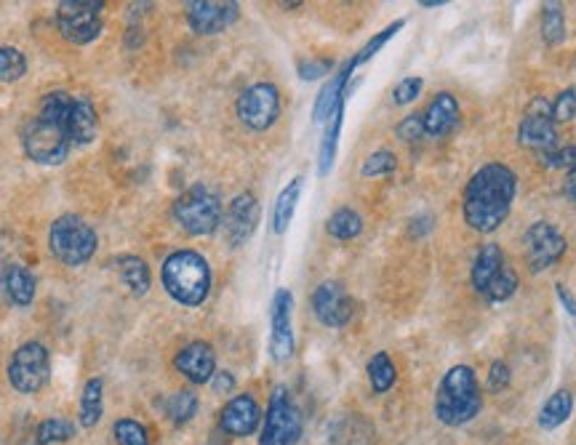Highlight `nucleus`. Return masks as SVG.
Wrapping results in <instances>:
<instances>
[{"mask_svg":"<svg viewBox=\"0 0 576 445\" xmlns=\"http://www.w3.org/2000/svg\"><path fill=\"white\" fill-rule=\"evenodd\" d=\"M395 136H398L400 142L414 144L419 142L424 136V123H422V112H411L406 118L400 120L398 126H395Z\"/></svg>","mask_w":576,"mask_h":445,"instance_id":"obj_41","label":"nucleus"},{"mask_svg":"<svg viewBox=\"0 0 576 445\" xmlns=\"http://www.w3.org/2000/svg\"><path fill=\"white\" fill-rule=\"evenodd\" d=\"M328 440L331 445H374L376 430L366 416L342 414L328 427Z\"/></svg>","mask_w":576,"mask_h":445,"instance_id":"obj_22","label":"nucleus"},{"mask_svg":"<svg viewBox=\"0 0 576 445\" xmlns=\"http://www.w3.org/2000/svg\"><path fill=\"white\" fill-rule=\"evenodd\" d=\"M104 414V382L99 376H91L86 384H83V392H80V427L83 430H91L99 424Z\"/></svg>","mask_w":576,"mask_h":445,"instance_id":"obj_28","label":"nucleus"},{"mask_svg":"<svg viewBox=\"0 0 576 445\" xmlns=\"http://www.w3.org/2000/svg\"><path fill=\"white\" fill-rule=\"evenodd\" d=\"M576 160V144H566V147H555L552 152H544L542 163L547 168H558V171H568Z\"/></svg>","mask_w":576,"mask_h":445,"instance_id":"obj_42","label":"nucleus"},{"mask_svg":"<svg viewBox=\"0 0 576 445\" xmlns=\"http://www.w3.org/2000/svg\"><path fill=\"white\" fill-rule=\"evenodd\" d=\"M262 419V406L256 403V398L243 392V395H235V398H230L222 406V411H219V430L227 438H251L259 430Z\"/></svg>","mask_w":576,"mask_h":445,"instance_id":"obj_18","label":"nucleus"},{"mask_svg":"<svg viewBox=\"0 0 576 445\" xmlns=\"http://www.w3.org/2000/svg\"><path fill=\"white\" fill-rule=\"evenodd\" d=\"M35 275H32L24 264H6L3 270V291H6L8 302L16 307H30L35 299Z\"/></svg>","mask_w":576,"mask_h":445,"instance_id":"obj_24","label":"nucleus"},{"mask_svg":"<svg viewBox=\"0 0 576 445\" xmlns=\"http://www.w3.org/2000/svg\"><path fill=\"white\" fill-rule=\"evenodd\" d=\"M72 96L67 91H48L40 99L38 115L24 126L22 147L24 155L38 166H62L75 147L67 131V112Z\"/></svg>","mask_w":576,"mask_h":445,"instance_id":"obj_2","label":"nucleus"},{"mask_svg":"<svg viewBox=\"0 0 576 445\" xmlns=\"http://www.w3.org/2000/svg\"><path fill=\"white\" fill-rule=\"evenodd\" d=\"M296 70H299V78L302 80H318L334 70V62L331 59H302Z\"/></svg>","mask_w":576,"mask_h":445,"instance_id":"obj_44","label":"nucleus"},{"mask_svg":"<svg viewBox=\"0 0 576 445\" xmlns=\"http://www.w3.org/2000/svg\"><path fill=\"white\" fill-rule=\"evenodd\" d=\"M571 414H574V395H571V390H558L542 403L539 414H536V424H539V430L552 432L563 427L571 419Z\"/></svg>","mask_w":576,"mask_h":445,"instance_id":"obj_25","label":"nucleus"},{"mask_svg":"<svg viewBox=\"0 0 576 445\" xmlns=\"http://www.w3.org/2000/svg\"><path fill=\"white\" fill-rule=\"evenodd\" d=\"M235 112L248 131H267L280 118V91L264 80L243 88L235 102Z\"/></svg>","mask_w":576,"mask_h":445,"instance_id":"obj_11","label":"nucleus"},{"mask_svg":"<svg viewBox=\"0 0 576 445\" xmlns=\"http://www.w3.org/2000/svg\"><path fill=\"white\" fill-rule=\"evenodd\" d=\"M542 40L550 48L560 46L566 40V11L560 3H544L542 6Z\"/></svg>","mask_w":576,"mask_h":445,"instance_id":"obj_33","label":"nucleus"},{"mask_svg":"<svg viewBox=\"0 0 576 445\" xmlns=\"http://www.w3.org/2000/svg\"><path fill=\"white\" fill-rule=\"evenodd\" d=\"M27 75V56L16 46H0V83H16Z\"/></svg>","mask_w":576,"mask_h":445,"instance_id":"obj_35","label":"nucleus"},{"mask_svg":"<svg viewBox=\"0 0 576 445\" xmlns=\"http://www.w3.org/2000/svg\"><path fill=\"white\" fill-rule=\"evenodd\" d=\"M483 408L480 382L472 366H451L440 379L435 395V419L443 427H464L470 424Z\"/></svg>","mask_w":576,"mask_h":445,"instance_id":"obj_3","label":"nucleus"},{"mask_svg":"<svg viewBox=\"0 0 576 445\" xmlns=\"http://www.w3.org/2000/svg\"><path fill=\"white\" fill-rule=\"evenodd\" d=\"M512 382V371L504 360H494L488 368V390L491 392H504Z\"/></svg>","mask_w":576,"mask_h":445,"instance_id":"obj_43","label":"nucleus"},{"mask_svg":"<svg viewBox=\"0 0 576 445\" xmlns=\"http://www.w3.org/2000/svg\"><path fill=\"white\" fill-rule=\"evenodd\" d=\"M398 171V155L392 150H376L366 158V163L360 166V174L371 179V176H390Z\"/></svg>","mask_w":576,"mask_h":445,"instance_id":"obj_38","label":"nucleus"},{"mask_svg":"<svg viewBox=\"0 0 576 445\" xmlns=\"http://www.w3.org/2000/svg\"><path fill=\"white\" fill-rule=\"evenodd\" d=\"M552 118H555V123H568V120L576 118V86L560 91L558 99L552 102Z\"/></svg>","mask_w":576,"mask_h":445,"instance_id":"obj_40","label":"nucleus"},{"mask_svg":"<svg viewBox=\"0 0 576 445\" xmlns=\"http://www.w3.org/2000/svg\"><path fill=\"white\" fill-rule=\"evenodd\" d=\"M344 126V104L336 107V112L326 120V131H323V139H320L318 150V174L328 176L331 168L336 163V152H339V134H342Z\"/></svg>","mask_w":576,"mask_h":445,"instance_id":"obj_27","label":"nucleus"},{"mask_svg":"<svg viewBox=\"0 0 576 445\" xmlns=\"http://www.w3.org/2000/svg\"><path fill=\"white\" fill-rule=\"evenodd\" d=\"M104 3L99 0H62L56 6V27L67 43L72 46H88L94 43L104 30L102 22Z\"/></svg>","mask_w":576,"mask_h":445,"instance_id":"obj_9","label":"nucleus"},{"mask_svg":"<svg viewBox=\"0 0 576 445\" xmlns=\"http://www.w3.org/2000/svg\"><path fill=\"white\" fill-rule=\"evenodd\" d=\"M174 368L187 379L190 384H211L216 368L214 347L208 342H190L184 344L182 350L176 352Z\"/></svg>","mask_w":576,"mask_h":445,"instance_id":"obj_19","label":"nucleus"},{"mask_svg":"<svg viewBox=\"0 0 576 445\" xmlns=\"http://www.w3.org/2000/svg\"><path fill=\"white\" fill-rule=\"evenodd\" d=\"M222 200L206 184H195L174 200V219L192 238H206L222 227Z\"/></svg>","mask_w":576,"mask_h":445,"instance_id":"obj_6","label":"nucleus"},{"mask_svg":"<svg viewBox=\"0 0 576 445\" xmlns=\"http://www.w3.org/2000/svg\"><path fill=\"white\" fill-rule=\"evenodd\" d=\"M326 232L331 235L334 240H355L363 232V216L355 211V208H336L334 214L328 216L326 222Z\"/></svg>","mask_w":576,"mask_h":445,"instance_id":"obj_32","label":"nucleus"},{"mask_svg":"<svg viewBox=\"0 0 576 445\" xmlns=\"http://www.w3.org/2000/svg\"><path fill=\"white\" fill-rule=\"evenodd\" d=\"M419 6L422 8H443V6H448V3L446 0H422Z\"/></svg>","mask_w":576,"mask_h":445,"instance_id":"obj_49","label":"nucleus"},{"mask_svg":"<svg viewBox=\"0 0 576 445\" xmlns=\"http://www.w3.org/2000/svg\"><path fill=\"white\" fill-rule=\"evenodd\" d=\"M472 291L488 304L507 302L520 288V275L510 267L499 243H486L470 264Z\"/></svg>","mask_w":576,"mask_h":445,"instance_id":"obj_5","label":"nucleus"},{"mask_svg":"<svg viewBox=\"0 0 576 445\" xmlns=\"http://www.w3.org/2000/svg\"><path fill=\"white\" fill-rule=\"evenodd\" d=\"M304 179L302 176H294L291 182L278 192V200L272 206V232L275 235H283L288 230V224L294 219L296 206H299V198H302Z\"/></svg>","mask_w":576,"mask_h":445,"instance_id":"obj_26","label":"nucleus"},{"mask_svg":"<svg viewBox=\"0 0 576 445\" xmlns=\"http://www.w3.org/2000/svg\"><path fill=\"white\" fill-rule=\"evenodd\" d=\"M291 312H294V296L288 288H278L272 296L270 310V355L278 363H286L296 350Z\"/></svg>","mask_w":576,"mask_h":445,"instance_id":"obj_15","label":"nucleus"},{"mask_svg":"<svg viewBox=\"0 0 576 445\" xmlns=\"http://www.w3.org/2000/svg\"><path fill=\"white\" fill-rule=\"evenodd\" d=\"M187 24L195 35H219L238 22V3H219V0H192L184 6Z\"/></svg>","mask_w":576,"mask_h":445,"instance_id":"obj_16","label":"nucleus"},{"mask_svg":"<svg viewBox=\"0 0 576 445\" xmlns=\"http://www.w3.org/2000/svg\"><path fill=\"white\" fill-rule=\"evenodd\" d=\"M518 195V174L504 163H486L464 187V224L480 235H491L507 222Z\"/></svg>","mask_w":576,"mask_h":445,"instance_id":"obj_1","label":"nucleus"},{"mask_svg":"<svg viewBox=\"0 0 576 445\" xmlns=\"http://www.w3.org/2000/svg\"><path fill=\"white\" fill-rule=\"evenodd\" d=\"M563 195H566L571 203H576V160L574 166L566 171V182H563Z\"/></svg>","mask_w":576,"mask_h":445,"instance_id":"obj_48","label":"nucleus"},{"mask_svg":"<svg viewBox=\"0 0 576 445\" xmlns=\"http://www.w3.org/2000/svg\"><path fill=\"white\" fill-rule=\"evenodd\" d=\"M75 438V424L70 419H46L38 424L35 430V445H54L67 443Z\"/></svg>","mask_w":576,"mask_h":445,"instance_id":"obj_34","label":"nucleus"},{"mask_svg":"<svg viewBox=\"0 0 576 445\" xmlns=\"http://www.w3.org/2000/svg\"><path fill=\"white\" fill-rule=\"evenodd\" d=\"M403 24H406V19H395V22L387 24L384 30L376 32L374 38L368 40L366 46L360 48L358 54L352 56V59H355V64H363V62H368V59H374V56L379 54V51H382V48L387 46V43H390V40L395 38V35H398L400 30H403Z\"/></svg>","mask_w":576,"mask_h":445,"instance_id":"obj_36","label":"nucleus"},{"mask_svg":"<svg viewBox=\"0 0 576 445\" xmlns=\"http://www.w3.org/2000/svg\"><path fill=\"white\" fill-rule=\"evenodd\" d=\"M555 296H558L560 307H563L571 318H576V296L568 291L566 283H555Z\"/></svg>","mask_w":576,"mask_h":445,"instance_id":"obj_46","label":"nucleus"},{"mask_svg":"<svg viewBox=\"0 0 576 445\" xmlns=\"http://www.w3.org/2000/svg\"><path fill=\"white\" fill-rule=\"evenodd\" d=\"M566 251V235L544 219L531 224L523 235V254H526V264L531 272H547L566 256Z\"/></svg>","mask_w":576,"mask_h":445,"instance_id":"obj_12","label":"nucleus"},{"mask_svg":"<svg viewBox=\"0 0 576 445\" xmlns=\"http://www.w3.org/2000/svg\"><path fill=\"white\" fill-rule=\"evenodd\" d=\"M96 232L91 230V224L83 222L80 216L64 214L54 219L51 230H48V248L54 259H59L67 267H83L91 262V256L96 254Z\"/></svg>","mask_w":576,"mask_h":445,"instance_id":"obj_7","label":"nucleus"},{"mask_svg":"<svg viewBox=\"0 0 576 445\" xmlns=\"http://www.w3.org/2000/svg\"><path fill=\"white\" fill-rule=\"evenodd\" d=\"M160 280L166 294L182 307H200L211 294V267L206 256L192 251V248H179L166 256L160 267Z\"/></svg>","mask_w":576,"mask_h":445,"instance_id":"obj_4","label":"nucleus"},{"mask_svg":"<svg viewBox=\"0 0 576 445\" xmlns=\"http://www.w3.org/2000/svg\"><path fill=\"white\" fill-rule=\"evenodd\" d=\"M51 358L40 342H24L8 360V384L19 395H35L48 384Z\"/></svg>","mask_w":576,"mask_h":445,"instance_id":"obj_10","label":"nucleus"},{"mask_svg":"<svg viewBox=\"0 0 576 445\" xmlns=\"http://www.w3.org/2000/svg\"><path fill=\"white\" fill-rule=\"evenodd\" d=\"M304 432L302 414L294 406L286 387H275L267 403V414L262 419L259 445H299Z\"/></svg>","mask_w":576,"mask_h":445,"instance_id":"obj_8","label":"nucleus"},{"mask_svg":"<svg viewBox=\"0 0 576 445\" xmlns=\"http://www.w3.org/2000/svg\"><path fill=\"white\" fill-rule=\"evenodd\" d=\"M259 216H262V208H259V200L254 198V192H240V195H235V198L230 200V208H227L222 216L227 246H243L256 232Z\"/></svg>","mask_w":576,"mask_h":445,"instance_id":"obj_17","label":"nucleus"},{"mask_svg":"<svg viewBox=\"0 0 576 445\" xmlns=\"http://www.w3.org/2000/svg\"><path fill=\"white\" fill-rule=\"evenodd\" d=\"M312 312L326 328H344L355 315V302L339 280H323L312 294Z\"/></svg>","mask_w":576,"mask_h":445,"instance_id":"obj_14","label":"nucleus"},{"mask_svg":"<svg viewBox=\"0 0 576 445\" xmlns=\"http://www.w3.org/2000/svg\"><path fill=\"white\" fill-rule=\"evenodd\" d=\"M518 142L531 152H552L558 147V123L552 118V104L544 96L531 99L518 126Z\"/></svg>","mask_w":576,"mask_h":445,"instance_id":"obj_13","label":"nucleus"},{"mask_svg":"<svg viewBox=\"0 0 576 445\" xmlns=\"http://www.w3.org/2000/svg\"><path fill=\"white\" fill-rule=\"evenodd\" d=\"M198 406H200V400H198V395H195V392L176 390L166 398V403H163V411H166V419L174 424V427H184V424L195 419V414H198Z\"/></svg>","mask_w":576,"mask_h":445,"instance_id":"obj_30","label":"nucleus"},{"mask_svg":"<svg viewBox=\"0 0 576 445\" xmlns=\"http://www.w3.org/2000/svg\"><path fill=\"white\" fill-rule=\"evenodd\" d=\"M112 435H115L118 445H152L147 427L136 419H118L112 424Z\"/></svg>","mask_w":576,"mask_h":445,"instance_id":"obj_37","label":"nucleus"},{"mask_svg":"<svg viewBox=\"0 0 576 445\" xmlns=\"http://www.w3.org/2000/svg\"><path fill=\"white\" fill-rule=\"evenodd\" d=\"M118 272H120V280L126 283L128 291L134 296H144L147 291H150V267H147V262H144L142 256H134L128 254L123 256L118 262Z\"/></svg>","mask_w":576,"mask_h":445,"instance_id":"obj_29","label":"nucleus"},{"mask_svg":"<svg viewBox=\"0 0 576 445\" xmlns=\"http://www.w3.org/2000/svg\"><path fill=\"white\" fill-rule=\"evenodd\" d=\"M211 387H214V392H219V395H227V392L235 390V376H232L230 371H216L214 379H211Z\"/></svg>","mask_w":576,"mask_h":445,"instance_id":"obj_47","label":"nucleus"},{"mask_svg":"<svg viewBox=\"0 0 576 445\" xmlns=\"http://www.w3.org/2000/svg\"><path fill=\"white\" fill-rule=\"evenodd\" d=\"M422 88H424V80L419 78V75H408V78H403L398 86L392 88V102L398 104V107H406V104L419 99Z\"/></svg>","mask_w":576,"mask_h":445,"instance_id":"obj_39","label":"nucleus"},{"mask_svg":"<svg viewBox=\"0 0 576 445\" xmlns=\"http://www.w3.org/2000/svg\"><path fill=\"white\" fill-rule=\"evenodd\" d=\"M459 99H456L451 91H438L432 96L427 110L422 112V123H424V136H446L454 131V126L459 123Z\"/></svg>","mask_w":576,"mask_h":445,"instance_id":"obj_21","label":"nucleus"},{"mask_svg":"<svg viewBox=\"0 0 576 445\" xmlns=\"http://www.w3.org/2000/svg\"><path fill=\"white\" fill-rule=\"evenodd\" d=\"M432 227H435V216L432 214H419L408 222V232H411L414 238H424V235H430Z\"/></svg>","mask_w":576,"mask_h":445,"instance_id":"obj_45","label":"nucleus"},{"mask_svg":"<svg viewBox=\"0 0 576 445\" xmlns=\"http://www.w3.org/2000/svg\"><path fill=\"white\" fill-rule=\"evenodd\" d=\"M366 374L368 382H371V390H374L376 395H387V392L395 387V382H398V368H395V363H392L387 352H376L374 358L368 360Z\"/></svg>","mask_w":576,"mask_h":445,"instance_id":"obj_31","label":"nucleus"},{"mask_svg":"<svg viewBox=\"0 0 576 445\" xmlns=\"http://www.w3.org/2000/svg\"><path fill=\"white\" fill-rule=\"evenodd\" d=\"M355 67H358L355 59H350V62L342 64V67L323 83L320 94L315 96V104H312V120H315V123H326L336 112V107L347 102V91H350V78Z\"/></svg>","mask_w":576,"mask_h":445,"instance_id":"obj_20","label":"nucleus"},{"mask_svg":"<svg viewBox=\"0 0 576 445\" xmlns=\"http://www.w3.org/2000/svg\"><path fill=\"white\" fill-rule=\"evenodd\" d=\"M67 131H70L72 144H78V147H86L96 139L99 118H96L94 104L88 96H72L70 112H67Z\"/></svg>","mask_w":576,"mask_h":445,"instance_id":"obj_23","label":"nucleus"}]
</instances>
